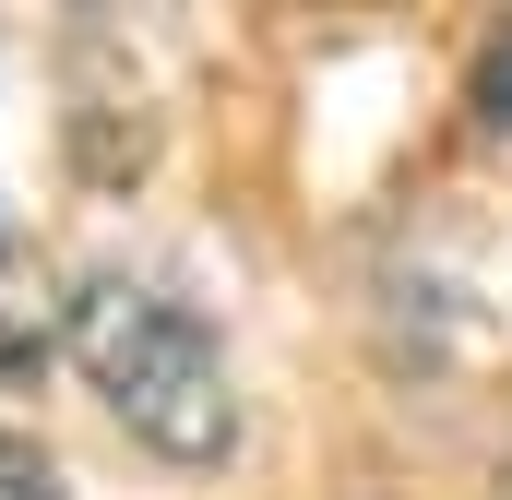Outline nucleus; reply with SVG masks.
Here are the masks:
<instances>
[{
    "mask_svg": "<svg viewBox=\"0 0 512 500\" xmlns=\"http://www.w3.org/2000/svg\"><path fill=\"white\" fill-rule=\"evenodd\" d=\"M0 500H72V489H60V465H48L24 429H0Z\"/></svg>",
    "mask_w": 512,
    "mask_h": 500,
    "instance_id": "7ed1b4c3",
    "label": "nucleus"
},
{
    "mask_svg": "<svg viewBox=\"0 0 512 500\" xmlns=\"http://www.w3.org/2000/svg\"><path fill=\"white\" fill-rule=\"evenodd\" d=\"M72 358L108 393L131 441H155L167 465H215L239 441V393H227V346L191 298L143 286V274H96L72 298Z\"/></svg>",
    "mask_w": 512,
    "mask_h": 500,
    "instance_id": "f257e3e1",
    "label": "nucleus"
},
{
    "mask_svg": "<svg viewBox=\"0 0 512 500\" xmlns=\"http://www.w3.org/2000/svg\"><path fill=\"white\" fill-rule=\"evenodd\" d=\"M60 334H72V298H60V274H48V250L0 215V381L48 370Z\"/></svg>",
    "mask_w": 512,
    "mask_h": 500,
    "instance_id": "f03ea898",
    "label": "nucleus"
},
{
    "mask_svg": "<svg viewBox=\"0 0 512 500\" xmlns=\"http://www.w3.org/2000/svg\"><path fill=\"white\" fill-rule=\"evenodd\" d=\"M477 108H489V131H512V36L477 60Z\"/></svg>",
    "mask_w": 512,
    "mask_h": 500,
    "instance_id": "20e7f679",
    "label": "nucleus"
}]
</instances>
